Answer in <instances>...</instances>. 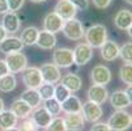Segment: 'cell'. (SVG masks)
Masks as SVG:
<instances>
[{
	"mask_svg": "<svg viewBox=\"0 0 132 131\" xmlns=\"http://www.w3.org/2000/svg\"><path fill=\"white\" fill-rule=\"evenodd\" d=\"M17 125H18V118L13 114L11 109H4L0 113V130L2 131L17 127Z\"/></svg>",
	"mask_w": 132,
	"mask_h": 131,
	"instance_id": "obj_23",
	"label": "cell"
},
{
	"mask_svg": "<svg viewBox=\"0 0 132 131\" xmlns=\"http://www.w3.org/2000/svg\"><path fill=\"white\" fill-rule=\"evenodd\" d=\"M11 110L13 111V114L18 118V119H24L30 117L33 109L30 107V105H28L24 100L21 98H16L13 100V102L11 104Z\"/></svg>",
	"mask_w": 132,
	"mask_h": 131,
	"instance_id": "obj_21",
	"label": "cell"
},
{
	"mask_svg": "<svg viewBox=\"0 0 132 131\" xmlns=\"http://www.w3.org/2000/svg\"><path fill=\"white\" fill-rule=\"evenodd\" d=\"M119 76H120V80L124 84L132 85V63H124L120 67Z\"/></svg>",
	"mask_w": 132,
	"mask_h": 131,
	"instance_id": "obj_30",
	"label": "cell"
},
{
	"mask_svg": "<svg viewBox=\"0 0 132 131\" xmlns=\"http://www.w3.org/2000/svg\"><path fill=\"white\" fill-rule=\"evenodd\" d=\"M93 5L98 8V9H106L107 7H110V4L112 3V0H92Z\"/></svg>",
	"mask_w": 132,
	"mask_h": 131,
	"instance_id": "obj_39",
	"label": "cell"
},
{
	"mask_svg": "<svg viewBox=\"0 0 132 131\" xmlns=\"http://www.w3.org/2000/svg\"><path fill=\"white\" fill-rule=\"evenodd\" d=\"M88 100L92 102H96L98 105H103L109 100V90L106 89L105 85H98L93 84L88 89Z\"/></svg>",
	"mask_w": 132,
	"mask_h": 131,
	"instance_id": "obj_11",
	"label": "cell"
},
{
	"mask_svg": "<svg viewBox=\"0 0 132 131\" xmlns=\"http://www.w3.org/2000/svg\"><path fill=\"white\" fill-rule=\"evenodd\" d=\"M46 131H68L67 130V126H65V122H64V118L56 115V117H52L50 125L45 128Z\"/></svg>",
	"mask_w": 132,
	"mask_h": 131,
	"instance_id": "obj_32",
	"label": "cell"
},
{
	"mask_svg": "<svg viewBox=\"0 0 132 131\" xmlns=\"http://www.w3.org/2000/svg\"><path fill=\"white\" fill-rule=\"evenodd\" d=\"M5 109V105H4V101H3V98L0 97V113H2V111Z\"/></svg>",
	"mask_w": 132,
	"mask_h": 131,
	"instance_id": "obj_44",
	"label": "cell"
},
{
	"mask_svg": "<svg viewBox=\"0 0 132 131\" xmlns=\"http://www.w3.org/2000/svg\"><path fill=\"white\" fill-rule=\"evenodd\" d=\"M38 93L41 96L42 101H47L50 98L54 97V90H55V84H50V83H42L38 87Z\"/></svg>",
	"mask_w": 132,
	"mask_h": 131,
	"instance_id": "obj_29",
	"label": "cell"
},
{
	"mask_svg": "<svg viewBox=\"0 0 132 131\" xmlns=\"http://www.w3.org/2000/svg\"><path fill=\"white\" fill-rule=\"evenodd\" d=\"M30 117H31V119L35 122V125L38 126L39 128H46V127L50 125L51 119H52L51 113H50V111H48L43 105H39L38 107L33 109Z\"/></svg>",
	"mask_w": 132,
	"mask_h": 131,
	"instance_id": "obj_13",
	"label": "cell"
},
{
	"mask_svg": "<svg viewBox=\"0 0 132 131\" xmlns=\"http://www.w3.org/2000/svg\"><path fill=\"white\" fill-rule=\"evenodd\" d=\"M63 24H64V20L60 16L56 14L55 12L47 13L43 18V29L50 32V33H54V34L62 32Z\"/></svg>",
	"mask_w": 132,
	"mask_h": 131,
	"instance_id": "obj_15",
	"label": "cell"
},
{
	"mask_svg": "<svg viewBox=\"0 0 132 131\" xmlns=\"http://www.w3.org/2000/svg\"><path fill=\"white\" fill-rule=\"evenodd\" d=\"M127 33H128V35H129V38H132V24H131V26L127 29Z\"/></svg>",
	"mask_w": 132,
	"mask_h": 131,
	"instance_id": "obj_45",
	"label": "cell"
},
{
	"mask_svg": "<svg viewBox=\"0 0 132 131\" xmlns=\"http://www.w3.org/2000/svg\"><path fill=\"white\" fill-rule=\"evenodd\" d=\"M72 95V93L69 92V89H67L62 83L60 84H56L55 85V90H54V98L56 100V101H59L60 104L62 102H64L69 96Z\"/></svg>",
	"mask_w": 132,
	"mask_h": 131,
	"instance_id": "obj_31",
	"label": "cell"
},
{
	"mask_svg": "<svg viewBox=\"0 0 132 131\" xmlns=\"http://www.w3.org/2000/svg\"><path fill=\"white\" fill-rule=\"evenodd\" d=\"M54 12L58 16H60L65 21V20H71V18L76 17L79 11L76 9V7H75L69 0H59V2L55 4Z\"/></svg>",
	"mask_w": 132,
	"mask_h": 131,
	"instance_id": "obj_12",
	"label": "cell"
},
{
	"mask_svg": "<svg viewBox=\"0 0 132 131\" xmlns=\"http://www.w3.org/2000/svg\"><path fill=\"white\" fill-rule=\"evenodd\" d=\"M62 32L71 41H80L84 38V34H85L82 22L80 20H77L76 17L71 18V20H65L63 24Z\"/></svg>",
	"mask_w": 132,
	"mask_h": 131,
	"instance_id": "obj_3",
	"label": "cell"
},
{
	"mask_svg": "<svg viewBox=\"0 0 132 131\" xmlns=\"http://www.w3.org/2000/svg\"><path fill=\"white\" fill-rule=\"evenodd\" d=\"M84 38L92 49H100L107 41V29L102 24H94L85 30Z\"/></svg>",
	"mask_w": 132,
	"mask_h": 131,
	"instance_id": "obj_1",
	"label": "cell"
},
{
	"mask_svg": "<svg viewBox=\"0 0 132 131\" xmlns=\"http://www.w3.org/2000/svg\"><path fill=\"white\" fill-rule=\"evenodd\" d=\"M7 73H9V68L7 66V62H5V59H0V78L7 75Z\"/></svg>",
	"mask_w": 132,
	"mask_h": 131,
	"instance_id": "obj_40",
	"label": "cell"
},
{
	"mask_svg": "<svg viewBox=\"0 0 132 131\" xmlns=\"http://www.w3.org/2000/svg\"><path fill=\"white\" fill-rule=\"evenodd\" d=\"M93 58V49L86 43H79L73 49V60L77 66H85L88 64Z\"/></svg>",
	"mask_w": 132,
	"mask_h": 131,
	"instance_id": "obj_9",
	"label": "cell"
},
{
	"mask_svg": "<svg viewBox=\"0 0 132 131\" xmlns=\"http://www.w3.org/2000/svg\"><path fill=\"white\" fill-rule=\"evenodd\" d=\"M56 43H58V40H56V35L54 33H50L45 29L39 30L38 38H37V43H35L39 49L51 50V49H55Z\"/></svg>",
	"mask_w": 132,
	"mask_h": 131,
	"instance_id": "obj_18",
	"label": "cell"
},
{
	"mask_svg": "<svg viewBox=\"0 0 132 131\" xmlns=\"http://www.w3.org/2000/svg\"><path fill=\"white\" fill-rule=\"evenodd\" d=\"M109 100H110V105L114 107V109H117V110L126 109V107H128L131 105L129 101H128V97L126 95V92L122 90V89L114 90L110 95V98Z\"/></svg>",
	"mask_w": 132,
	"mask_h": 131,
	"instance_id": "obj_22",
	"label": "cell"
},
{
	"mask_svg": "<svg viewBox=\"0 0 132 131\" xmlns=\"http://www.w3.org/2000/svg\"><path fill=\"white\" fill-rule=\"evenodd\" d=\"M22 49H24V43L21 42L20 37H16V35H8L7 38H4L0 42V52L5 55L12 52H18Z\"/></svg>",
	"mask_w": 132,
	"mask_h": 131,
	"instance_id": "obj_14",
	"label": "cell"
},
{
	"mask_svg": "<svg viewBox=\"0 0 132 131\" xmlns=\"http://www.w3.org/2000/svg\"><path fill=\"white\" fill-rule=\"evenodd\" d=\"M0 131H2V130H0Z\"/></svg>",
	"mask_w": 132,
	"mask_h": 131,
	"instance_id": "obj_50",
	"label": "cell"
},
{
	"mask_svg": "<svg viewBox=\"0 0 132 131\" xmlns=\"http://www.w3.org/2000/svg\"><path fill=\"white\" fill-rule=\"evenodd\" d=\"M43 83H50V84H58L62 79L60 68L56 67L54 63H45L39 68Z\"/></svg>",
	"mask_w": 132,
	"mask_h": 131,
	"instance_id": "obj_10",
	"label": "cell"
},
{
	"mask_svg": "<svg viewBox=\"0 0 132 131\" xmlns=\"http://www.w3.org/2000/svg\"><path fill=\"white\" fill-rule=\"evenodd\" d=\"M52 63L59 68H69L73 60V50L68 47H58L52 52Z\"/></svg>",
	"mask_w": 132,
	"mask_h": 131,
	"instance_id": "obj_4",
	"label": "cell"
},
{
	"mask_svg": "<svg viewBox=\"0 0 132 131\" xmlns=\"http://www.w3.org/2000/svg\"><path fill=\"white\" fill-rule=\"evenodd\" d=\"M39 29L35 26H26L20 35V40L24 43V46H33L37 43V38H38Z\"/></svg>",
	"mask_w": 132,
	"mask_h": 131,
	"instance_id": "obj_27",
	"label": "cell"
},
{
	"mask_svg": "<svg viewBox=\"0 0 132 131\" xmlns=\"http://www.w3.org/2000/svg\"><path fill=\"white\" fill-rule=\"evenodd\" d=\"M109 125V127L111 128V131H126L132 126L131 122V114L127 110L122 109V110H115L109 118V121L106 122Z\"/></svg>",
	"mask_w": 132,
	"mask_h": 131,
	"instance_id": "obj_2",
	"label": "cell"
},
{
	"mask_svg": "<svg viewBox=\"0 0 132 131\" xmlns=\"http://www.w3.org/2000/svg\"><path fill=\"white\" fill-rule=\"evenodd\" d=\"M119 58L124 63H132V42H126L119 47Z\"/></svg>",
	"mask_w": 132,
	"mask_h": 131,
	"instance_id": "obj_33",
	"label": "cell"
},
{
	"mask_svg": "<svg viewBox=\"0 0 132 131\" xmlns=\"http://www.w3.org/2000/svg\"><path fill=\"white\" fill-rule=\"evenodd\" d=\"M31 3H43V2H46V0H30Z\"/></svg>",
	"mask_w": 132,
	"mask_h": 131,
	"instance_id": "obj_46",
	"label": "cell"
},
{
	"mask_svg": "<svg viewBox=\"0 0 132 131\" xmlns=\"http://www.w3.org/2000/svg\"><path fill=\"white\" fill-rule=\"evenodd\" d=\"M60 83L67 89H69L71 93H76V92H79L82 88V79L79 76L77 73H73V72L65 73L64 76L60 79Z\"/></svg>",
	"mask_w": 132,
	"mask_h": 131,
	"instance_id": "obj_20",
	"label": "cell"
},
{
	"mask_svg": "<svg viewBox=\"0 0 132 131\" xmlns=\"http://www.w3.org/2000/svg\"><path fill=\"white\" fill-rule=\"evenodd\" d=\"M90 131H111V128L106 122H94Z\"/></svg>",
	"mask_w": 132,
	"mask_h": 131,
	"instance_id": "obj_38",
	"label": "cell"
},
{
	"mask_svg": "<svg viewBox=\"0 0 132 131\" xmlns=\"http://www.w3.org/2000/svg\"><path fill=\"white\" fill-rule=\"evenodd\" d=\"M5 62L11 73H20L28 67V58L21 51L8 54L5 57Z\"/></svg>",
	"mask_w": 132,
	"mask_h": 131,
	"instance_id": "obj_5",
	"label": "cell"
},
{
	"mask_svg": "<svg viewBox=\"0 0 132 131\" xmlns=\"http://www.w3.org/2000/svg\"><path fill=\"white\" fill-rule=\"evenodd\" d=\"M17 87V79L14 76V73H7L4 76L0 78V92L3 93H9L14 90Z\"/></svg>",
	"mask_w": 132,
	"mask_h": 131,
	"instance_id": "obj_28",
	"label": "cell"
},
{
	"mask_svg": "<svg viewBox=\"0 0 132 131\" xmlns=\"http://www.w3.org/2000/svg\"><path fill=\"white\" fill-rule=\"evenodd\" d=\"M124 92H126V95L128 97L129 104H132V85H127V88L124 89Z\"/></svg>",
	"mask_w": 132,
	"mask_h": 131,
	"instance_id": "obj_42",
	"label": "cell"
},
{
	"mask_svg": "<svg viewBox=\"0 0 132 131\" xmlns=\"http://www.w3.org/2000/svg\"><path fill=\"white\" fill-rule=\"evenodd\" d=\"M101 58L106 62H114L119 58V46L117 42L107 40L101 47Z\"/></svg>",
	"mask_w": 132,
	"mask_h": 131,
	"instance_id": "obj_17",
	"label": "cell"
},
{
	"mask_svg": "<svg viewBox=\"0 0 132 131\" xmlns=\"http://www.w3.org/2000/svg\"><path fill=\"white\" fill-rule=\"evenodd\" d=\"M2 26L5 29V32L8 34H16L21 28V20L20 17L17 16L16 12H7L3 16L2 20Z\"/></svg>",
	"mask_w": 132,
	"mask_h": 131,
	"instance_id": "obj_16",
	"label": "cell"
},
{
	"mask_svg": "<svg viewBox=\"0 0 132 131\" xmlns=\"http://www.w3.org/2000/svg\"><path fill=\"white\" fill-rule=\"evenodd\" d=\"M43 106L50 111L52 117H56V115H59L62 113V104L59 101H56L54 97L50 98V100H47V101H45V105Z\"/></svg>",
	"mask_w": 132,
	"mask_h": 131,
	"instance_id": "obj_34",
	"label": "cell"
},
{
	"mask_svg": "<svg viewBox=\"0 0 132 131\" xmlns=\"http://www.w3.org/2000/svg\"><path fill=\"white\" fill-rule=\"evenodd\" d=\"M18 130L20 131H38L39 127L35 125V122L31 119V117H28V118H24L21 119L20 125H17Z\"/></svg>",
	"mask_w": 132,
	"mask_h": 131,
	"instance_id": "obj_35",
	"label": "cell"
},
{
	"mask_svg": "<svg viewBox=\"0 0 132 131\" xmlns=\"http://www.w3.org/2000/svg\"><path fill=\"white\" fill-rule=\"evenodd\" d=\"M131 122H132V114H131Z\"/></svg>",
	"mask_w": 132,
	"mask_h": 131,
	"instance_id": "obj_49",
	"label": "cell"
},
{
	"mask_svg": "<svg viewBox=\"0 0 132 131\" xmlns=\"http://www.w3.org/2000/svg\"><path fill=\"white\" fill-rule=\"evenodd\" d=\"M21 100H24L28 105H30L31 109H35L38 107L39 105H42V100H41V96L37 89H30V88H26L20 96Z\"/></svg>",
	"mask_w": 132,
	"mask_h": 131,
	"instance_id": "obj_25",
	"label": "cell"
},
{
	"mask_svg": "<svg viewBox=\"0 0 132 131\" xmlns=\"http://www.w3.org/2000/svg\"><path fill=\"white\" fill-rule=\"evenodd\" d=\"M124 2H126L127 4H129V5H132V0H124Z\"/></svg>",
	"mask_w": 132,
	"mask_h": 131,
	"instance_id": "obj_48",
	"label": "cell"
},
{
	"mask_svg": "<svg viewBox=\"0 0 132 131\" xmlns=\"http://www.w3.org/2000/svg\"><path fill=\"white\" fill-rule=\"evenodd\" d=\"M7 3H8L9 12H17L24 7L25 0H7Z\"/></svg>",
	"mask_w": 132,
	"mask_h": 131,
	"instance_id": "obj_36",
	"label": "cell"
},
{
	"mask_svg": "<svg viewBox=\"0 0 132 131\" xmlns=\"http://www.w3.org/2000/svg\"><path fill=\"white\" fill-rule=\"evenodd\" d=\"M7 37H8V33L5 32V29L2 25H0V42H2L4 38H7Z\"/></svg>",
	"mask_w": 132,
	"mask_h": 131,
	"instance_id": "obj_43",
	"label": "cell"
},
{
	"mask_svg": "<svg viewBox=\"0 0 132 131\" xmlns=\"http://www.w3.org/2000/svg\"><path fill=\"white\" fill-rule=\"evenodd\" d=\"M81 114L85 119V122H98L103 114V110L101 107V105L96 104V102H92V101H86L82 104V109H81Z\"/></svg>",
	"mask_w": 132,
	"mask_h": 131,
	"instance_id": "obj_8",
	"label": "cell"
},
{
	"mask_svg": "<svg viewBox=\"0 0 132 131\" xmlns=\"http://www.w3.org/2000/svg\"><path fill=\"white\" fill-rule=\"evenodd\" d=\"M64 122L68 131H81L85 127V119L80 113H65Z\"/></svg>",
	"mask_w": 132,
	"mask_h": 131,
	"instance_id": "obj_19",
	"label": "cell"
},
{
	"mask_svg": "<svg viewBox=\"0 0 132 131\" xmlns=\"http://www.w3.org/2000/svg\"><path fill=\"white\" fill-rule=\"evenodd\" d=\"M90 79L93 81V84H98V85H107L110 84L112 75H111V70L107 66L103 64H97L94 66L92 72H90Z\"/></svg>",
	"mask_w": 132,
	"mask_h": 131,
	"instance_id": "obj_7",
	"label": "cell"
},
{
	"mask_svg": "<svg viewBox=\"0 0 132 131\" xmlns=\"http://www.w3.org/2000/svg\"><path fill=\"white\" fill-rule=\"evenodd\" d=\"M7 131H20L17 127H13V128H9V130H7Z\"/></svg>",
	"mask_w": 132,
	"mask_h": 131,
	"instance_id": "obj_47",
	"label": "cell"
},
{
	"mask_svg": "<svg viewBox=\"0 0 132 131\" xmlns=\"http://www.w3.org/2000/svg\"><path fill=\"white\" fill-rule=\"evenodd\" d=\"M22 83L25 84L26 88L30 89H38V87L43 83L42 75L38 67H26L22 71Z\"/></svg>",
	"mask_w": 132,
	"mask_h": 131,
	"instance_id": "obj_6",
	"label": "cell"
},
{
	"mask_svg": "<svg viewBox=\"0 0 132 131\" xmlns=\"http://www.w3.org/2000/svg\"><path fill=\"white\" fill-rule=\"evenodd\" d=\"M132 24V12L129 9H120L114 16V25L119 30H127Z\"/></svg>",
	"mask_w": 132,
	"mask_h": 131,
	"instance_id": "obj_24",
	"label": "cell"
},
{
	"mask_svg": "<svg viewBox=\"0 0 132 131\" xmlns=\"http://www.w3.org/2000/svg\"><path fill=\"white\" fill-rule=\"evenodd\" d=\"M7 12H9L7 0H0V14H5Z\"/></svg>",
	"mask_w": 132,
	"mask_h": 131,
	"instance_id": "obj_41",
	"label": "cell"
},
{
	"mask_svg": "<svg viewBox=\"0 0 132 131\" xmlns=\"http://www.w3.org/2000/svg\"><path fill=\"white\" fill-rule=\"evenodd\" d=\"M77 11H86L89 8V0H69Z\"/></svg>",
	"mask_w": 132,
	"mask_h": 131,
	"instance_id": "obj_37",
	"label": "cell"
},
{
	"mask_svg": "<svg viewBox=\"0 0 132 131\" xmlns=\"http://www.w3.org/2000/svg\"><path fill=\"white\" fill-rule=\"evenodd\" d=\"M81 109L82 102L75 95H71L64 102H62V111H64V113H80Z\"/></svg>",
	"mask_w": 132,
	"mask_h": 131,
	"instance_id": "obj_26",
	"label": "cell"
}]
</instances>
